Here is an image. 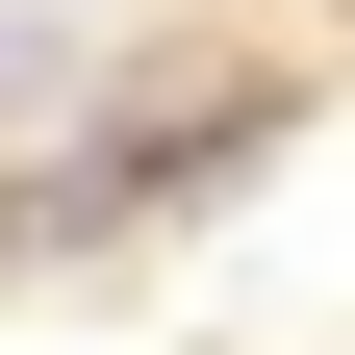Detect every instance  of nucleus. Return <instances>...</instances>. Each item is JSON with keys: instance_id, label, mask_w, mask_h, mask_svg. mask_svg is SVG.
<instances>
[{"instance_id": "nucleus-1", "label": "nucleus", "mask_w": 355, "mask_h": 355, "mask_svg": "<svg viewBox=\"0 0 355 355\" xmlns=\"http://www.w3.org/2000/svg\"><path fill=\"white\" fill-rule=\"evenodd\" d=\"M51 76H76V26H51V0H0V102H51Z\"/></svg>"}]
</instances>
